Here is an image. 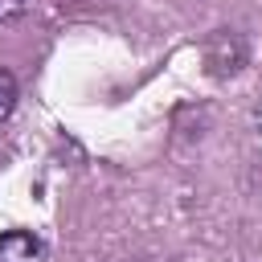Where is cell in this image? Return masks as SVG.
<instances>
[{
	"mask_svg": "<svg viewBox=\"0 0 262 262\" xmlns=\"http://www.w3.org/2000/svg\"><path fill=\"white\" fill-rule=\"evenodd\" d=\"M16 98H20V86H16V78L0 66V123L16 111Z\"/></svg>",
	"mask_w": 262,
	"mask_h": 262,
	"instance_id": "obj_2",
	"label": "cell"
},
{
	"mask_svg": "<svg viewBox=\"0 0 262 262\" xmlns=\"http://www.w3.org/2000/svg\"><path fill=\"white\" fill-rule=\"evenodd\" d=\"M33 4H37V0H0V25H16V20H25V16L33 12Z\"/></svg>",
	"mask_w": 262,
	"mask_h": 262,
	"instance_id": "obj_3",
	"label": "cell"
},
{
	"mask_svg": "<svg viewBox=\"0 0 262 262\" xmlns=\"http://www.w3.org/2000/svg\"><path fill=\"white\" fill-rule=\"evenodd\" d=\"M0 262H45V242L29 229L0 233Z\"/></svg>",
	"mask_w": 262,
	"mask_h": 262,
	"instance_id": "obj_1",
	"label": "cell"
}]
</instances>
